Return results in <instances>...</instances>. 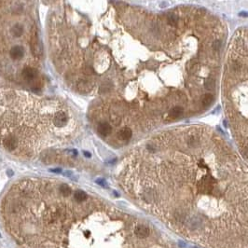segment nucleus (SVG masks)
Returning a JSON list of instances; mask_svg holds the SVG:
<instances>
[{"instance_id":"15","label":"nucleus","mask_w":248,"mask_h":248,"mask_svg":"<svg viewBox=\"0 0 248 248\" xmlns=\"http://www.w3.org/2000/svg\"><path fill=\"white\" fill-rule=\"evenodd\" d=\"M230 68L233 72H237V71H240L242 69V65L238 61H233L231 63V65H230Z\"/></svg>"},{"instance_id":"1","label":"nucleus","mask_w":248,"mask_h":248,"mask_svg":"<svg viewBox=\"0 0 248 248\" xmlns=\"http://www.w3.org/2000/svg\"><path fill=\"white\" fill-rule=\"evenodd\" d=\"M52 122L53 125L57 128H63L68 122V116L65 111H58L53 116Z\"/></svg>"},{"instance_id":"9","label":"nucleus","mask_w":248,"mask_h":248,"mask_svg":"<svg viewBox=\"0 0 248 248\" xmlns=\"http://www.w3.org/2000/svg\"><path fill=\"white\" fill-rule=\"evenodd\" d=\"M58 189L60 193L65 197H69L71 195V187L67 184H61V185H59Z\"/></svg>"},{"instance_id":"14","label":"nucleus","mask_w":248,"mask_h":248,"mask_svg":"<svg viewBox=\"0 0 248 248\" xmlns=\"http://www.w3.org/2000/svg\"><path fill=\"white\" fill-rule=\"evenodd\" d=\"M168 21H169V23L171 24V25L175 26L177 23H178V17H177L175 14H171L168 18Z\"/></svg>"},{"instance_id":"4","label":"nucleus","mask_w":248,"mask_h":248,"mask_svg":"<svg viewBox=\"0 0 248 248\" xmlns=\"http://www.w3.org/2000/svg\"><path fill=\"white\" fill-rule=\"evenodd\" d=\"M9 54H10V57L12 59L20 60L23 58V56L24 54V51L23 47H21V46H14V47L10 49Z\"/></svg>"},{"instance_id":"12","label":"nucleus","mask_w":248,"mask_h":248,"mask_svg":"<svg viewBox=\"0 0 248 248\" xmlns=\"http://www.w3.org/2000/svg\"><path fill=\"white\" fill-rule=\"evenodd\" d=\"M213 101H214V96H213V94L207 93V94H205L203 96V101H201V102H203V105L204 106H209L213 103Z\"/></svg>"},{"instance_id":"17","label":"nucleus","mask_w":248,"mask_h":248,"mask_svg":"<svg viewBox=\"0 0 248 248\" xmlns=\"http://www.w3.org/2000/svg\"><path fill=\"white\" fill-rule=\"evenodd\" d=\"M221 48V41L220 40H217L214 42L213 44V49H214L215 51H219V49Z\"/></svg>"},{"instance_id":"6","label":"nucleus","mask_w":248,"mask_h":248,"mask_svg":"<svg viewBox=\"0 0 248 248\" xmlns=\"http://www.w3.org/2000/svg\"><path fill=\"white\" fill-rule=\"evenodd\" d=\"M112 132V127L110 124L107 122H102L99 124L98 126V133L101 134L102 136H107Z\"/></svg>"},{"instance_id":"16","label":"nucleus","mask_w":248,"mask_h":248,"mask_svg":"<svg viewBox=\"0 0 248 248\" xmlns=\"http://www.w3.org/2000/svg\"><path fill=\"white\" fill-rule=\"evenodd\" d=\"M215 85V81L213 79H207L206 81H205V83H204V86H205V88L207 89V90H212V89H214Z\"/></svg>"},{"instance_id":"3","label":"nucleus","mask_w":248,"mask_h":248,"mask_svg":"<svg viewBox=\"0 0 248 248\" xmlns=\"http://www.w3.org/2000/svg\"><path fill=\"white\" fill-rule=\"evenodd\" d=\"M23 77L26 81H32L37 77V70L33 67H25L23 70Z\"/></svg>"},{"instance_id":"2","label":"nucleus","mask_w":248,"mask_h":248,"mask_svg":"<svg viewBox=\"0 0 248 248\" xmlns=\"http://www.w3.org/2000/svg\"><path fill=\"white\" fill-rule=\"evenodd\" d=\"M134 233H135V235L138 238L144 239V238H147V237L149 235L150 229H148V227L145 225H138L134 228Z\"/></svg>"},{"instance_id":"13","label":"nucleus","mask_w":248,"mask_h":248,"mask_svg":"<svg viewBox=\"0 0 248 248\" xmlns=\"http://www.w3.org/2000/svg\"><path fill=\"white\" fill-rule=\"evenodd\" d=\"M77 88L79 90L81 91H87L88 90H90V84L88 83V81L86 80H81L79 81V83L77 84Z\"/></svg>"},{"instance_id":"11","label":"nucleus","mask_w":248,"mask_h":248,"mask_svg":"<svg viewBox=\"0 0 248 248\" xmlns=\"http://www.w3.org/2000/svg\"><path fill=\"white\" fill-rule=\"evenodd\" d=\"M23 28L21 24H15V25L11 28V34L13 37H20L21 35H23Z\"/></svg>"},{"instance_id":"5","label":"nucleus","mask_w":248,"mask_h":248,"mask_svg":"<svg viewBox=\"0 0 248 248\" xmlns=\"http://www.w3.org/2000/svg\"><path fill=\"white\" fill-rule=\"evenodd\" d=\"M133 135V132L132 130L128 127H125V128H122L121 130L118 133V138L121 141H128L132 138Z\"/></svg>"},{"instance_id":"7","label":"nucleus","mask_w":248,"mask_h":248,"mask_svg":"<svg viewBox=\"0 0 248 248\" xmlns=\"http://www.w3.org/2000/svg\"><path fill=\"white\" fill-rule=\"evenodd\" d=\"M183 114V108L181 106H175L173 108L171 109V111L169 112V119H175L181 117Z\"/></svg>"},{"instance_id":"10","label":"nucleus","mask_w":248,"mask_h":248,"mask_svg":"<svg viewBox=\"0 0 248 248\" xmlns=\"http://www.w3.org/2000/svg\"><path fill=\"white\" fill-rule=\"evenodd\" d=\"M74 199L77 203H82L87 199V194L82 190H77L74 194Z\"/></svg>"},{"instance_id":"19","label":"nucleus","mask_w":248,"mask_h":248,"mask_svg":"<svg viewBox=\"0 0 248 248\" xmlns=\"http://www.w3.org/2000/svg\"><path fill=\"white\" fill-rule=\"evenodd\" d=\"M240 16H243V17H247V13H246L245 11H243V12H241V13H240Z\"/></svg>"},{"instance_id":"18","label":"nucleus","mask_w":248,"mask_h":248,"mask_svg":"<svg viewBox=\"0 0 248 248\" xmlns=\"http://www.w3.org/2000/svg\"><path fill=\"white\" fill-rule=\"evenodd\" d=\"M97 183H98V184H101V185H103V186H105V182H104V180H102V179L97 180Z\"/></svg>"},{"instance_id":"8","label":"nucleus","mask_w":248,"mask_h":248,"mask_svg":"<svg viewBox=\"0 0 248 248\" xmlns=\"http://www.w3.org/2000/svg\"><path fill=\"white\" fill-rule=\"evenodd\" d=\"M32 51H33L34 54L37 55V56H39L42 52L41 46L39 44V42H38V39H37V37L32 40Z\"/></svg>"},{"instance_id":"20","label":"nucleus","mask_w":248,"mask_h":248,"mask_svg":"<svg viewBox=\"0 0 248 248\" xmlns=\"http://www.w3.org/2000/svg\"><path fill=\"white\" fill-rule=\"evenodd\" d=\"M83 154H84L85 156H87V157H91V154H90V153H88L87 151H84V152H83Z\"/></svg>"}]
</instances>
